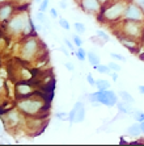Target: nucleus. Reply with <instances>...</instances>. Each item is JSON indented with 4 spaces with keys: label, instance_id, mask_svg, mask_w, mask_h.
I'll use <instances>...</instances> for the list:
<instances>
[{
    "label": "nucleus",
    "instance_id": "obj_45",
    "mask_svg": "<svg viewBox=\"0 0 144 146\" xmlns=\"http://www.w3.org/2000/svg\"><path fill=\"white\" fill-rule=\"evenodd\" d=\"M76 1H79V0H76Z\"/></svg>",
    "mask_w": 144,
    "mask_h": 146
},
{
    "label": "nucleus",
    "instance_id": "obj_14",
    "mask_svg": "<svg viewBox=\"0 0 144 146\" xmlns=\"http://www.w3.org/2000/svg\"><path fill=\"white\" fill-rule=\"evenodd\" d=\"M117 108H118V112L121 115H132L135 112L134 108H132V104L130 103H126L123 100H119L117 104Z\"/></svg>",
    "mask_w": 144,
    "mask_h": 146
},
{
    "label": "nucleus",
    "instance_id": "obj_44",
    "mask_svg": "<svg viewBox=\"0 0 144 146\" xmlns=\"http://www.w3.org/2000/svg\"><path fill=\"white\" fill-rule=\"evenodd\" d=\"M36 1H37V3H41V1H42V0H36Z\"/></svg>",
    "mask_w": 144,
    "mask_h": 146
},
{
    "label": "nucleus",
    "instance_id": "obj_7",
    "mask_svg": "<svg viewBox=\"0 0 144 146\" xmlns=\"http://www.w3.org/2000/svg\"><path fill=\"white\" fill-rule=\"evenodd\" d=\"M22 115L20 109L14 107V108L9 109L8 112L3 113V124L7 126L8 129H13V128H17L20 126V124L22 122Z\"/></svg>",
    "mask_w": 144,
    "mask_h": 146
},
{
    "label": "nucleus",
    "instance_id": "obj_40",
    "mask_svg": "<svg viewBox=\"0 0 144 146\" xmlns=\"http://www.w3.org/2000/svg\"><path fill=\"white\" fill-rule=\"evenodd\" d=\"M140 42H141V45L144 46V29H143V34H141V41Z\"/></svg>",
    "mask_w": 144,
    "mask_h": 146
},
{
    "label": "nucleus",
    "instance_id": "obj_17",
    "mask_svg": "<svg viewBox=\"0 0 144 146\" xmlns=\"http://www.w3.org/2000/svg\"><path fill=\"white\" fill-rule=\"evenodd\" d=\"M118 95H119V99H121V100H123V102L130 103V104H134V103H135L134 96L131 95L128 91H123V90H121V91H118Z\"/></svg>",
    "mask_w": 144,
    "mask_h": 146
},
{
    "label": "nucleus",
    "instance_id": "obj_26",
    "mask_svg": "<svg viewBox=\"0 0 144 146\" xmlns=\"http://www.w3.org/2000/svg\"><path fill=\"white\" fill-rule=\"evenodd\" d=\"M63 41H64V45H66V46H67V48L70 49L71 53H74V51L77 49V48H76V45H75V42H74V41H71L70 38H64Z\"/></svg>",
    "mask_w": 144,
    "mask_h": 146
},
{
    "label": "nucleus",
    "instance_id": "obj_25",
    "mask_svg": "<svg viewBox=\"0 0 144 146\" xmlns=\"http://www.w3.org/2000/svg\"><path fill=\"white\" fill-rule=\"evenodd\" d=\"M132 116H134V120L136 122H143L144 121V112L143 111H140V109L135 111V112L132 113Z\"/></svg>",
    "mask_w": 144,
    "mask_h": 146
},
{
    "label": "nucleus",
    "instance_id": "obj_34",
    "mask_svg": "<svg viewBox=\"0 0 144 146\" xmlns=\"http://www.w3.org/2000/svg\"><path fill=\"white\" fill-rule=\"evenodd\" d=\"M64 66H66V68H67L68 71H74V70H75L74 63H71V62H66V63H64Z\"/></svg>",
    "mask_w": 144,
    "mask_h": 146
},
{
    "label": "nucleus",
    "instance_id": "obj_43",
    "mask_svg": "<svg viewBox=\"0 0 144 146\" xmlns=\"http://www.w3.org/2000/svg\"><path fill=\"white\" fill-rule=\"evenodd\" d=\"M5 1H13V0H0V3H5Z\"/></svg>",
    "mask_w": 144,
    "mask_h": 146
},
{
    "label": "nucleus",
    "instance_id": "obj_9",
    "mask_svg": "<svg viewBox=\"0 0 144 146\" xmlns=\"http://www.w3.org/2000/svg\"><path fill=\"white\" fill-rule=\"evenodd\" d=\"M123 19H126V20H134V21H141V23H144V9L139 5V4H136V3H134V1L128 0Z\"/></svg>",
    "mask_w": 144,
    "mask_h": 146
},
{
    "label": "nucleus",
    "instance_id": "obj_38",
    "mask_svg": "<svg viewBox=\"0 0 144 146\" xmlns=\"http://www.w3.org/2000/svg\"><path fill=\"white\" fill-rule=\"evenodd\" d=\"M137 91L140 92L141 95H144V84H140L139 87H137Z\"/></svg>",
    "mask_w": 144,
    "mask_h": 146
},
{
    "label": "nucleus",
    "instance_id": "obj_1",
    "mask_svg": "<svg viewBox=\"0 0 144 146\" xmlns=\"http://www.w3.org/2000/svg\"><path fill=\"white\" fill-rule=\"evenodd\" d=\"M3 25V31L7 32L9 37H28L33 36L34 25L26 11H16V13Z\"/></svg>",
    "mask_w": 144,
    "mask_h": 146
},
{
    "label": "nucleus",
    "instance_id": "obj_15",
    "mask_svg": "<svg viewBox=\"0 0 144 146\" xmlns=\"http://www.w3.org/2000/svg\"><path fill=\"white\" fill-rule=\"evenodd\" d=\"M141 133H143V130H141V128H140V122L135 121L134 124H131L127 128V134L131 137H139Z\"/></svg>",
    "mask_w": 144,
    "mask_h": 146
},
{
    "label": "nucleus",
    "instance_id": "obj_12",
    "mask_svg": "<svg viewBox=\"0 0 144 146\" xmlns=\"http://www.w3.org/2000/svg\"><path fill=\"white\" fill-rule=\"evenodd\" d=\"M0 23L5 24L11 17L16 13V11L18 9L14 1H5V3H0Z\"/></svg>",
    "mask_w": 144,
    "mask_h": 146
},
{
    "label": "nucleus",
    "instance_id": "obj_4",
    "mask_svg": "<svg viewBox=\"0 0 144 146\" xmlns=\"http://www.w3.org/2000/svg\"><path fill=\"white\" fill-rule=\"evenodd\" d=\"M127 3L128 0H114L111 3L109 1L106 5H104V9L98 16V19L106 24H113V23L121 21L124 17Z\"/></svg>",
    "mask_w": 144,
    "mask_h": 146
},
{
    "label": "nucleus",
    "instance_id": "obj_16",
    "mask_svg": "<svg viewBox=\"0 0 144 146\" xmlns=\"http://www.w3.org/2000/svg\"><path fill=\"white\" fill-rule=\"evenodd\" d=\"M111 83L107 79H97L96 80V88L98 91H105V90H110Z\"/></svg>",
    "mask_w": 144,
    "mask_h": 146
},
{
    "label": "nucleus",
    "instance_id": "obj_8",
    "mask_svg": "<svg viewBox=\"0 0 144 146\" xmlns=\"http://www.w3.org/2000/svg\"><path fill=\"white\" fill-rule=\"evenodd\" d=\"M77 3H79V7L81 8V11L87 15L100 16L104 9V4L100 0H79Z\"/></svg>",
    "mask_w": 144,
    "mask_h": 146
},
{
    "label": "nucleus",
    "instance_id": "obj_42",
    "mask_svg": "<svg viewBox=\"0 0 144 146\" xmlns=\"http://www.w3.org/2000/svg\"><path fill=\"white\" fill-rule=\"evenodd\" d=\"M140 128H141V130H143V133H144V121L140 122Z\"/></svg>",
    "mask_w": 144,
    "mask_h": 146
},
{
    "label": "nucleus",
    "instance_id": "obj_23",
    "mask_svg": "<svg viewBox=\"0 0 144 146\" xmlns=\"http://www.w3.org/2000/svg\"><path fill=\"white\" fill-rule=\"evenodd\" d=\"M58 23H59L60 28L62 29H64V31H70L71 29V25H70V23H68L67 19H64V17H59V19H58Z\"/></svg>",
    "mask_w": 144,
    "mask_h": 146
},
{
    "label": "nucleus",
    "instance_id": "obj_31",
    "mask_svg": "<svg viewBox=\"0 0 144 146\" xmlns=\"http://www.w3.org/2000/svg\"><path fill=\"white\" fill-rule=\"evenodd\" d=\"M87 82H88V84L92 86V87H93V86H96V79L93 78V75H92L91 72H88V74H87Z\"/></svg>",
    "mask_w": 144,
    "mask_h": 146
},
{
    "label": "nucleus",
    "instance_id": "obj_29",
    "mask_svg": "<svg viewBox=\"0 0 144 146\" xmlns=\"http://www.w3.org/2000/svg\"><path fill=\"white\" fill-rule=\"evenodd\" d=\"M72 41L75 42V45H76V48H80L81 45H83V40H81V37L79 36V33H76V34L74 36V37H72Z\"/></svg>",
    "mask_w": 144,
    "mask_h": 146
},
{
    "label": "nucleus",
    "instance_id": "obj_39",
    "mask_svg": "<svg viewBox=\"0 0 144 146\" xmlns=\"http://www.w3.org/2000/svg\"><path fill=\"white\" fill-rule=\"evenodd\" d=\"M60 50L63 51V53H64V54H66V55H68V50H67V49H66V48H64V46H62V48H60Z\"/></svg>",
    "mask_w": 144,
    "mask_h": 146
},
{
    "label": "nucleus",
    "instance_id": "obj_21",
    "mask_svg": "<svg viewBox=\"0 0 144 146\" xmlns=\"http://www.w3.org/2000/svg\"><path fill=\"white\" fill-rule=\"evenodd\" d=\"M93 68L96 71H98L100 74H104V75H110L111 74V68L109 67V65H96L93 66Z\"/></svg>",
    "mask_w": 144,
    "mask_h": 146
},
{
    "label": "nucleus",
    "instance_id": "obj_24",
    "mask_svg": "<svg viewBox=\"0 0 144 146\" xmlns=\"http://www.w3.org/2000/svg\"><path fill=\"white\" fill-rule=\"evenodd\" d=\"M74 28H75V31H76V33H79V34H84L85 32H87L85 25H84L83 23H79V21L74 24Z\"/></svg>",
    "mask_w": 144,
    "mask_h": 146
},
{
    "label": "nucleus",
    "instance_id": "obj_5",
    "mask_svg": "<svg viewBox=\"0 0 144 146\" xmlns=\"http://www.w3.org/2000/svg\"><path fill=\"white\" fill-rule=\"evenodd\" d=\"M89 102L92 103V106L98 107V106H105V107H117L118 102L121 100L118 92H114L111 90H105V91H98L94 94H88Z\"/></svg>",
    "mask_w": 144,
    "mask_h": 146
},
{
    "label": "nucleus",
    "instance_id": "obj_2",
    "mask_svg": "<svg viewBox=\"0 0 144 146\" xmlns=\"http://www.w3.org/2000/svg\"><path fill=\"white\" fill-rule=\"evenodd\" d=\"M42 49H43V44L37 37V34L28 36L21 41L18 48V57L25 62H34L39 59V57L42 55Z\"/></svg>",
    "mask_w": 144,
    "mask_h": 146
},
{
    "label": "nucleus",
    "instance_id": "obj_19",
    "mask_svg": "<svg viewBox=\"0 0 144 146\" xmlns=\"http://www.w3.org/2000/svg\"><path fill=\"white\" fill-rule=\"evenodd\" d=\"M87 61L89 62V65H91V66H96V65H100V63H101V58L98 57L94 51H88Z\"/></svg>",
    "mask_w": 144,
    "mask_h": 146
},
{
    "label": "nucleus",
    "instance_id": "obj_35",
    "mask_svg": "<svg viewBox=\"0 0 144 146\" xmlns=\"http://www.w3.org/2000/svg\"><path fill=\"white\" fill-rule=\"evenodd\" d=\"M110 78H111V80H113L114 83H115V82H118V72L117 71H111Z\"/></svg>",
    "mask_w": 144,
    "mask_h": 146
},
{
    "label": "nucleus",
    "instance_id": "obj_10",
    "mask_svg": "<svg viewBox=\"0 0 144 146\" xmlns=\"http://www.w3.org/2000/svg\"><path fill=\"white\" fill-rule=\"evenodd\" d=\"M84 120H85V107H84V103L76 102L72 111L70 112L68 121L71 124H79V122H83Z\"/></svg>",
    "mask_w": 144,
    "mask_h": 146
},
{
    "label": "nucleus",
    "instance_id": "obj_41",
    "mask_svg": "<svg viewBox=\"0 0 144 146\" xmlns=\"http://www.w3.org/2000/svg\"><path fill=\"white\" fill-rule=\"evenodd\" d=\"M100 1H101V3H102V4H104V5H106V4L109 3L110 0H100Z\"/></svg>",
    "mask_w": 144,
    "mask_h": 146
},
{
    "label": "nucleus",
    "instance_id": "obj_3",
    "mask_svg": "<svg viewBox=\"0 0 144 146\" xmlns=\"http://www.w3.org/2000/svg\"><path fill=\"white\" fill-rule=\"evenodd\" d=\"M16 107L26 117H38L43 111L47 109V104L45 102V99L38 96L37 94L24 99H17Z\"/></svg>",
    "mask_w": 144,
    "mask_h": 146
},
{
    "label": "nucleus",
    "instance_id": "obj_18",
    "mask_svg": "<svg viewBox=\"0 0 144 146\" xmlns=\"http://www.w3.org/2000/svg\"><path fill=\"white\" fill-rule=\"evenodd\" d=\"M72 54L75 55V57L79 59L80 62H84V61H87V58H88V51L85 50V49H83L80 46V48H77L76 50L72 53Z\"/></svg>",
    "mask_w": 144,
    "mask_h": 146
},
{
    "label": "nucleus",
    "instance_id": "obj_11",
    "mask_svg": "<svg viewBox=\"0 0 144 146\" xmlns=\"http://www.w3.org/2000/svg\"><path fill=\"white\" fill-rule=\"evenodd\" d=\"M34 94H37L34 86H32L30 83L28 82H20L14 86V96H16V100L17 99H24V98H28V96H32Z\"/></svg>",
    "mask_w": 144,
    "mask_h": 146
},
{
    "label": "nucleus",
    "instance_id": "obj_28",
    "mask_svg": "<svg viewBox=\"0 0 144 146\" xmlns=\"http://www.w3.org/2000/svg\"><path fill=\"white\" fill-rule=\"evenodd\" d=\"M107 65H109V67L111 68V71H117V72H119V71L122 70V67H121L119 65H118L117 62H109Z\"/></svg>",
    "mask_w": 144,
    "mask_h": 146
},
{
    "label": "nucleus",
    "instance_id": "obj_13",
    "mask_svg": "<svg viewBox=\"0 0 144 146\" xmlns=\"http://www.w3.org/2000/svg\"><path fill=\"white\" fill-rule=\"evenodd\" d=\"M117 38H118V41L123 45V48L128 49V50L132 51V53L136 51L137 49H139V45L141 44L140 41L134 40V38H130V37H126V36H121V34H118Z\"/></svg>",
    "mask_w": 144,
    "mask_h": 146
},
{
    "label": "nucleus",
    "instance_id": "obj_27",
    "mask_svg": "<svg viewBox=\"0 0 144 146\" xmlns=\"http://www.w3.org/2000/svg\"><path fill=\"white\" fill-rule=\"evenodd\" d=\"M109 55H110V57L113 58L114 61L126 62V58H124V57H123V55H122V54H119V53H113V51H111V53H110V54H109Z\"/></svg>",
    "mask_w": 144,
    "mask_h": 146
},
{
    "label": "nucleus",
    "instance_id": "obj_22",
    "mask_svg": "<svg viewBox=\"0 0 144 146\" xmlns=\"http://www.w3.org/2000/svg\"><path fill=\"white\" fill-rule=\"evenodd\" d=\"M36 20L39 23V24L45 25V27H49V19L46 17V15H45V12H41V11H38V13L36 15Z\"/></svg>",
    "mask_w": 144,
    "mask_h": 146
},
{
    "label": "nucleus",
    "instance_id": "obj_32",
    "mask_svg": "<svg viewBox=\"0 0 144 146\" xmlns=\"http://www.w3.org/2000/svg\"><path fill=\"white\" fill-rule=\"evenodd\" d=\"M68 116H70V113H66V112L55 113V117H57V119H62V120H68Z\"/></svg>",
    "mask_w": 144,
    "mask_h": 146
},
{
    "label": "nucleus",
    "instance_id": "obj_20",
    "mask_svg": "<svg viewBox=\"0 0 144 146\" xmlns=\"http://www.w3.org/2000/svg\"><path fill=\"white\" fill-rule=\"evenodd\" d=\"M96 38L100 40L101 44H107V42H110V36H107V33H105L102 29H97V31H96Z\"/></svg>",
    "mask_w": 144,
    "mask_h": 146
},
{
    "label": "nucleus",
    "instance_id": "obj_33",
    "mask_svg": "<svg viewBox=\"0 0 144 146\" xmlns=\"http://www.w3.org/2000/svg\"><path fill=\"white\" fill-rule=\"evenodd\" d=\"M50 16H51V19H59L58 11L55 8H50Z\"/></svg>",
    "mask_w": 144,
    "mask_h": 146
},
{
    "label": "nucleus",
    "instance_id": "obj_6",
    "mask_svg": "<svg viewBox=\"0 0 144 146\" xmlns=\"http://www.w3.org/2000/svg\"><path fill=\"white\" fill-rule=\"evenodd\" d=\"M143 29H144V23H141V21H134V20L122 19L121 25H119V31L117 32V36L121 34V36H126V37L141 41Z\"/></svg>",
    "mask_w": 144,
    "mask_h": 146
},
{
    "label": "nucleus",
    "instance_id": "obj_36",
    "mask_svg": "<svg viewBox=\"0 0 144 146\" xmlns=\"http://www.w3.org/2000/svg\"><path fill=\"white\" fill-rule=\"evenodd\" d=\"M59 7L62 9H67V0H62L60 3H59Z\"/></svg>",
    "mask_w": 144,
    "mask_h": 146
},
{
    "label": "nucleus",
    "instance_id": "obj_30",
    "mask_svg": "<svg viewBox=\"0 0 144 146\" xmlns=\"http://www.w3.org/2000/svg\"><path fill=\"white\" fill-rule=\"evenodd\" d=\"M49 1L50 0H42L39 4V8H38V11H41V12H46L47 8H49Z\"/></svg>",
    "mask_w": 144,
    "mask_h": 146
},
{
    "label": "nucleus",
    "instance_id": "obj_37",
    "mask_svg": "<svg viewBox=\"0 0 144 146\" xmlns=\"http://www.w3.org/2000/svg\"><path fill=\"white\" fill-rule=\"evenodd\" d=\"M131 1H134V3L139 4V5H140V7L144 9V0H131Z\"/></svg>",
    "mask_w": 144,
    "mask_h": 146
}]
</instances>
